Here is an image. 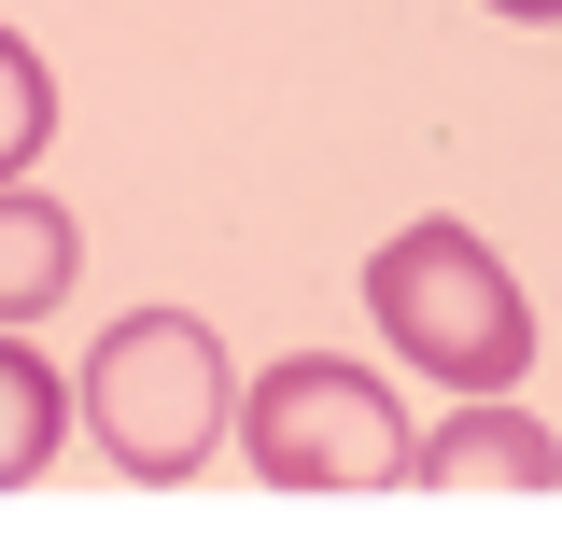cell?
Segmentation results:
<instances>
[{
    "label": "cell",
    "instance_id": "cell-1",
    "mask_svg": "<svg viewBox=\"0 0 562 547\" xmlns=\"http://www.w3.org/2000/svg\"><path fill=\"white\" fill-rule=\"evenodd\" d=\"M70 421L99 435V464L140 491H183L225 449V421H239V365L211 338L198 309H127L113 338L85 351V379H70Z\"/></svg>",
    "mask_w": 562,
    "mask_h": 547
},
{
    "label": "cell",
    "instance_id": "cell-2",
    "mask_svg": "<svg viewBox=\"0 0 562 547\" xmlns=\"http://www.w3.org/2000/svg\"><path fill=\"white\" fill-rule=\"evenodd\" d=\"M366 323L394 338V365L450 394H520V365H535V295L479 225H394L366 253Z\"/></svg>",
    "mask_w": 562,
    "mask_h": 547
},
{
    "label": "cell",
    "instance_id": "cell-3",
    "mask_svg": "<svg viewBox=\"0 0 562 547\" xmlns=\"http://www.w3.org/2000/svg\"><path fill=\"white\" fill-rule=\"evenodd\" d=\"M239 464L268 491H394L408 478V421H394V394L366 379V365H338V351H295V365H268L254 394H239Z\"/></svg>",
    "mask_w": 562,
    "mask_h": 547
},
{
    "label": "cell",
    "instance_id": "cell-4",
    "mask_svg": "<svg viewBox=\"0 0 562 547\" xmlns=\"http://www.w3.org/2000/svg\"><path fill=\"white\" fill-rule=\"evenodd\" d=\"M408 478L422 491H562V435L506 394H464L436 435H408Z\"/></svg>",
    "mask_w": 562,
    "mask_h": 547
},
{
    "label": "cell",
    "instance_id": "cell-5",
    "mask_svg": "<svg viewBox=\"0 0 562 547\" xmlns=\"http://www.w3.org/2000/svg\"><path fill=\"white\" fill-rule=\"evenodd\" d=\"M70 281H85V225H70L57 197H29V183H0V338L57 323Z\"/></svg>",
    "mask_w": 562,
    "mask_h": 547
},
{
    "label": "cell",
    "instance_id": "cell-6",
    "mask_svg": "<svg viewBox=\"0 0 562 547\" xmlns=\"http://www.w3.org/2000/svg\"><path fill=\"white\" fill-rule=\"evenodd\" d=\"M57 435H70V394H57V365L29 338H0V491H29L43 464H57Z\"/></svg>",
    "mask_w": 562,
    "mask_h": 547
},
{
    "label": "cell",
    "instance_id": "cell-7",
    "mask_svg": "<svg viewBox=\"0 0 562 547\" xmlns=\"http://www.w3.org/2000/svg\"><path fill=\"white\" fill-rule=\"evenodd\" d=\"M57 140V70L0 29V183H29V155Z\"/></svg>",
    "mask_w": 562,
    "mask_h": 547
},
{
    "label": "cell",
    "instance_id": "cell-8",
    "mask_svg": "<svg viewBox=\"0 0 562 547\" xmlns=\"http://www.w3.org/2000/svg\"><path fill=\"white\" fill-rule=\"evenodd\" d=\"M492 14H520V29H549V14H562V0H492Z\"/></svg>",
    "mask_w": 562,
    "mask_h": 547
}]
</instances>
